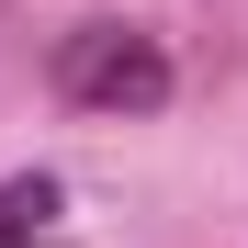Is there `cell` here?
Masks as SVG:
<instances>
[{"mask_svg":"<svg viewBox=\"0 0 248 248\" xmlns=\"http://www.w3.org/2000/svg\"><path fill=\"white\" fill-rule=\"evenodd\" d=\"M46 79H57V102H79V113H170V91H181L170 46L136 34V23H79V34H57Z\"/></svg>","mask_w":248,"mask_h":248,"instance_id":"1","label":"cell"},{"mask_svg":"<svg viewBox=\"0 0 248 248\" xmlns=\"http://www.w3.org/2000/svg\"><path fill=\"white\" fill-rule=\"evenodd\" d=\"M57 203H68V192H57L46 170L0 181V248H68V237H57Z\"/></svg>","mask_w":248,"mask_h":248,"instance_id":"2","label":"cell"}]
</instances>
